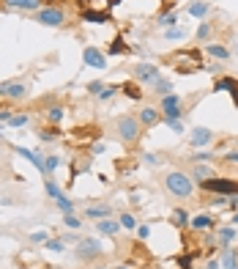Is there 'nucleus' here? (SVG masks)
Listing matches in <instances>:
<instances>
[{
    "mask_svg": "<svg viewBox=\"0 0 238 269\" xmlns=\"http://www.w3.org/2000/svg\"><path fill=\"white\" fill-rule=\"evenodd\" d=\"M164 189H167L172 198H192L194 195V181L184 170H170L167 176H164Z\"/></svg>",
    "mask_w": 238,
    "mask_h": 269,
    "instance_id": "obj_1",
    "label": "nucleus"
},
{
    "mask_svg": "<svg viewBox=\"0 0 238 269\" xmlns=\"http://www.w3.org/2000/svg\"><path fill=\"white\" fill-rule=\"evenodd\" d=\"M115 134L121 138V143L134 146V143L142 138V124H140V118H137V116H121V118H115Z\"/></svg>",
    "mask_w": 238,
    "mask_h": 269,
    "instance_id": "obj_2",
    "label": "nucleus"
},
{
    "mask_svg": "<svg viewBox=\"0 0 238 269\" xmlns=\"http://www.w3.org/2000/svg\"><path fill=\"white\" fill-rule=\"evenodd\" d=\"M36 22L38 25H47V28H63L69 22V17L58 6H44L41 11H36Z\"/></svg>",
    "mask_w": 238,
    "mask_h": 269,
    "instance_id": "obj_3",
    "label": "nucleus"
},
{
    "mask_svg": "<svg viewBox=\"0 0 238 269\" xmlns=\"http://www.w3.org/2000/svg\"><path fill=\"white\" fill-rule=\"evenodd\" d=\"M28 83L25 80H3L0 83V99H9V102H22L28 99Z\"/></svg>",
    "mask_w": 238,
    "mask_h": 269,
    "instance_id": "obj_4",
    "label": "nucleus"
},
{
    "mask_svg": "<svg viewBox=\"0 0 238 269\" xmlns=\"http://www.w3.org/2000/svg\"><path fill=\"white\" fill-rule=\"evenodd\" d=\"M200 187L205 189V193H213V195H238V181H233V179L213 176L208 181H200Z\"/></svg>",
    "mask_w": 238,
    "mask_h": 269,
    "instance_id": "obj_5",
    "label": "nucleus"
},
{
    "mask_svg": "<svg viewBox=\"0 0 238 269\" xmlns=\"http://www.w3.org/2000/svg\"><path fill=\"white\" fill-rule=\"evenodd\" d=\"M132 74H134V80H137V83H145V85H154L159 77H162L156 63H137V66L132 69Z\"/></svg>",
    "mask_w": 238,
    "mask_h": 269,
    "instance_id": "obj_6",
    "label": "nucleus"
},
{
    "mask_svg": "<svg viewBox=\"0 0 238 269\" xmlns=\"http://www.w3.org/2000/svg\"><path fill=\"white\" fill-rule=\"evenodd\" d=\"M82 63L88 69H107V55L99 50V47H85L82 50Z\"/></svg>",
    "mask_w": 238,
    "mask_h": 269,
    "instance_id": "obj_7",
    "label": "nucleus"
},
{
    "mask_svg": "<svg viewBox=\"0 0 238 269\" xmlns=\"http://www.w3.org/2000/svg\"><path fill=\"white\" fill-rule=\"evenodd\" d=\"M101 253H104V247L96 239H82L77 244V258H82V261H96Z\"/></svg>",
    "mask_w": 238,
    "mask_h": 269,
    "instance_id": "obj_8",
    "label": "nucleus"
},
{
    "mask_svg": "<svg viewBox=\"0 0 238 269\" xmlns=\"http://www.w3.org/2000/svg\"><path fill=\"white\" fill-rule=\"evenodd\" d=\"M44 0H3V6L9 11H41Z\"/></svg>",
    "mask_w": 238,
    "mask_h": 269,
    "instance_id": "obj_9",
    "label": "nucleus"
},
{
    "mask_svg": "<svg viewBox=\"0 0 238 269\" xmlns=\"http://www.w3.org/2000/svg\"><path fill=\"white\" fill-rule=\"evenodd\" d=\"M137 118H140L142 129H148V126H156V124H162V113H159L156 107H142L140 113H137Z\"/></svg>",
    "mask_w": 238,
    "mask_h": 269,
    "instance_id": "obj_10",
    "label": "nucleus"
},
{
    "mask_svg": "<svg viewBox=\"0 0 238 269\" xmlns=\"http://www.w3.org/2000/svg\"><path fill=\"white\" fill-rule=\"evenodd\" d=\"M189 140H192V146H208L213 140V132L208 126H194L192 134H189Z\"/></svg>",
    "mask_w": 238,
    "mask_h": 269,
    "instance_id": "obj_11",
    "label": "nucleus"
},
{
    "mask_svg": "<svg viewBox=\"0 0 238 269\" xmlns=\"http://www.w3.org/2000/svg\"><path fill=\"white\" fill-rule=\"evenodd\" d=\"M44 118H47L50 126H58V124H63V118H66V107L63 105H50L44 110Z\"/></svg>",
    "mask_w": 238,
    "mask_h": 269,
    "instance_id": "obj_12",
    "label": "nucleus"
},
{
    "mask_svg": "<svg viewBox=\"0 0 238 269\" xmlns=\"http://www.w3.org/2000/svg\"><path fill=\"white\" fill-rule=\"evenodd\" d=\"M189 228H192V231H211V228H217V220L208 217V215H194L189 220Z\"/></svg>",
    "mask_w": 238,
    "mask_h": 269,
    "instance_id": "obj_13",
    "label": "nucleus"
},
{
    "mask_svg": "<svg viewBox=\"0 0 238 269\" xmlns=\"http://www.w3.org/2000/svg\"><path fill=\"white\" fill-rule=\"evenodd\" d=\"M121 91H123V97H129L132 102H140L142 97H145V91L140 88V83H137V80H132V83H123V85H121Z\"/></svg>",
    "mask_w": 238,
    "mask_h": 269,
    "instance_id": "obj_14",
    "label": "nucleus"
},
{
    "mask_svg": "<svg viewBox=\"0 0 238 269\" xmlns=\"http://www.w3.org/2000/svg\"><path fill=\"white\" fill-rule=\"evenodd\" d=\"M189 176H192V179H197V181H208V179H213V176H217V173H213V168H208V165H192Z\"/></svg>",
    "mask_w": 238,
    "mask_h": 269,
    "instance_id": "obj_15",
    "label": "nucleus"
},
{
    "mask_svg": "<svg viewBox=\"0 0 238 269\" xmlns=\"http://www.w3.org/2000/svg\"><path fill=\"white\" fill-rule=\"evenodd\" d=\"M205 52H208V55H211V58H213V61H219V63L230 58V50H227V47H225V44H217V42H213V44H208V47H205Z\"/></svg>",
    "mask_w": 238,
    "mask_h": 269,
    "instance_id": "obj_16",
    "label": "nucleus"
},
{
    "mask_svg": "<svg viewBox=\"0 0 238 269\" xmlns=\"http://www.w3.org/2000/svg\"><path fill=\"white\" fill-rule=\"evenodd\" d=\"M159 107H162V116H164V113H172V110L181 107V97H178V93H167V97H162Z\"/></svg>",
    "mask_w": 238,
    "mask_h": 269,
    "instance_id": "obj_17",
    "label": "nucleus"
},
{
    "mask_svg": "<svg viewBox=\"0 0 238 269\" xmlns=\"http://www.w3.org/2000/svg\"><path fill=\"white\" fill-rule=\"evenodd\" d=\"M96 228H99V234H104V236H115L118 231H121V223L104 217V220H99V223H96Z\"/></svg>",
    "mask_w": 238,
    "mask_h": 269,
    "instance_id": "obj_18",
    "label": "nucleus"
},
{
    "mask_svg": "<svg viewBox=\"0 0 238 269\" xmlns=\"http://www.w3.org/2000/svg\"><path fill=\"white\" fill-rule=\"evenodd\" d=\"M113 215V209L107 206V203H99V206H88L85 209V217H93V220H104Z\"/></svg>",
    "mask_w": 238,
    "mask_h": 269,
    "instance_id": "obj_19",
    "label": "nucleus"
},
{
    "mask_svg": "<svg viewBox=\"0 0 238 269\" xmlns=\"http://www.w3.org/2000/svg\"><path fill=\"white\" fill-rule=\"evenodd\" d=\"M192 17H197V20H203L205 14L211 11V3H205V0H194V3H189V9H186Z\"/></svg>",
    "mask_w": 238,
    "mask_h": 269,
    "instance_id": "obj_20",
    "label": "nucleus"
},
{
    "mask_svg": "<svg viewBox=\"0 0 238 269\" xmlns=\"http://www.w3.org/2000/svg\"><path fill=\"white\" fill-rule=\"evenodd\" d=\"M82 20H85V22H96V25H101V22H110V14H107V11L85 9V11H82Z\"/></svg>",
    "mask_w": 238,
    "mask_h": 269,
    "instance_id": "obj_21",
    "label": "nucleus"
},
{
    "mask_svg": "<svg viewBox=\"0 0 238 269\" xmlns=\"http://www.w3.org/2000/svg\"><path fill=\"white\" fill-rule=\"evenodd\" d=\"M150 91H154L156 97H167V93H172V80H164V77H159V80L150 85Z\"/></svg>",
    "mask_w": 238,
    "mask_h": 269,
    "instance_id": "obj_22",
    "label": "nucleus"
},
{
    "mask_svg": "<svg viewBox=\"0 0 238 269\" xmlns=\"http://www.w3.org/2000/svg\"><path fill=\"white\" fill-rule=\"evenodd\" d=\"M235 236H238V234H235V228H219V231H217V239H219V247H222V250H225V247H227V244H230V242H235Z\"/></svg>",
    "mask_w": 238,
    "mask_h": 269,
    "instance_id": "obj_23",
    "label": "nucleus"
},
{
    "mask_svg": "<svg viewBox=\"0 0 238 269\" xmlns=\"http://www.w3.org/2000/svg\"><path fill=\"white\" fill-rule=\"evenodd\" d=\"M126 50H129V47H126V39L123 36H115L113 44L107 47V58H110V55H123Z\"/></svg>",
    "mask_w": 238,
    "mask_h": 269,
    "instance_id": "obj_24",
    "label": "nucleus"
},
{
    "mask_svg": "<svg viewBox=\"0 0 238 269\" xmlns=\"http://www.w3.org/2000/svg\"><path fill=\"white\" fill-rule=\"evenodd\" d=\"M44 189H47V195H50L52 201H58V198L63 195V193H60V187H58V181H55L52 176H47V179H44Z\"/></svg>",
    "mask_w": 238,
    "mask_h": 269,
    "instance_id": "obj_25",
    "label": "nucleus"
},
{
    "mask_svg": "<svg viewBox=\"0 0 238 269\" xmlns=\"http://www.w3.org/2000/svg\"><path fill=\"white\" fill-rule=\"evenodd\" d=\"M189 220H192V217L186 215V209H172V225H176V228H186Z\"/></svg>",
    "mask_w": 238,
    "mask_h": 269,
    "instance_id": "obj_26",
    "label": "nucleus"
},
{
    "mask_svg": "<svg viewBox=\"0 0 238 269\" xmlns=\"http://www.w3.org/2000/svg\"><path fill=\"white\" fill-rule=\"evenodd\" d=\"M38 140H41V143H52V140H58V126H47V129H38Z\"/></svg>",
    "mask_w": 238,
    "mask_h": 269,
    "instance_id": "obj_27",
    "label": "nucleus"
},
{
    "mask_svg": "<svg viewBox=\"0 0 238 269\" xmlns=\"http://www.w3.org/2000/svg\"><path fill=\"white\" fill-rule=\"evenodd\" d=\"M58 165H60V157H58V154H47V157H44V168H47V176H52V173L58 170Z\"/></svg>",
    "mask_w": 238,
    "mask_h": 269,
    "instance_id": "obj_28",
    "label": "nucleus"
},
{
    "mask_svg": "<svg viewBox=\"0 0 238 269\" xmlns=\"http://www.w3.org/2000/svg\"><path fill=\"white\" fill-rule=\"evenodd\" d=\"M28 124H30V116L28 113H14L11 121H9V126H14V129H22V126H28Z\"/></svg>",
    "mask_w": 238,
    "mask_h": 269,
    "instance_id": "obj_29",
    "label": "nucleus"
},
{
    "mask_svg": "<svg viewBox=\"0 0 238 269\" xmlns=\"http://www.w3.org/2000/svg\"><path fill=\"white\" fill-rule=\"evenodd\" d=\"M118 223H121V228H126V231H134V228H137V217L129 215V212H123V215L118 217Z\"/></svg>",
    "mask_w": 238,
    "mask_h": 269,
    "instance_id": "obj_30",
    "label": "nucleus"
},
{
    "mask_svg": "<svg viewBox=\"0 0 238 269\" xmlns=\"http://www.w3.org/2000/svg\"><path fill=\"white\" fill-rule=\"evenodd\" d=\"M159 25H162L164 30H167V28H172V25H178V14H176V11L162 14V17H159Z\"/></svg>",
    "mask_w": 238,
    "mask_h": 269,
    "instance_id": "obj_31",
    "label": "nucleus"
},
{
    "mask_svg": "<svg viewBox=\"0 0 238 269\" xmlns=\"http://www.w3.org/2000/svg\"><path fill=\"white\" fill-rule=\"evenodd\" d=\"M213 33V22H203L200 28H197V33H194V39L197 42H205V39H208Z\"/></svg>",
    "mask_w": 238,
    "mask_h": 269,
    "instance_id": "obj_32",
    "label": "nucleus"
},
{
    "mask_svg": "<svg viewBox=\"0 0 238 269\" xmlns=\"http://www.w3.org/2000/svg\"><path fill=\"white\" fill-rule=\"evenodd\" d=\"M55 206H58V209L63 212V215H74V203H71L66 195H60L58 201H55Z\"/></svg>",
    "mask_w": 238,
    "mask_h": 269,
    "instance_id": "obj_33",
    "label": "nucleus"
},
{
    "mask_svg": "<svg viewBox=\"0 0 238 269\" xmlns=\"http://www.w3.org/2000/svg\"><path fill=\"white\" fill-rule=\"evenodd\" d=\"M44 247L50 250V253H63V247H66V244H63V239H55V236H50V239L44 242Z\"/></svg>",
    "mask_w": 238,
    "mask_h": 269,
    "instance_id": "obj_34",
    "label": "nucleus"
},
{
    "mask_svg": "<svg viewBox=\"0 0 238 269\" xmlns=\"http://www.w3.org/2000/svg\"><path fill=\"white\" fill-rule=\"evenodd\" d=\"M222 264H225L227 269H233V266L238 264V253L230 250V247H225V258H222Z\"/></svg>",
    "mask_w": 238,
    "mask_h": 269,
    "instance_id": "obj_35",
    "label": "nucleus"
},
{
    "mask_svg": "<svg viewBox=\"0 0 238 269\" xmlns=\"http://www.w3.org/2000/svg\"><path fill=\"white\" fill-rule=\"evenodd\" d=\"M233 85H235V80H233V77H219V80L213 83V91H230Z\"/></svg>",
    "mask_w": 238,
    "mask_h": 269,
    "instance_id": "obj_36",
    "label": "nucleus"
},
{
    "mask_svg": "<svg viewBox=\"0 0 238 269\" xmlns=\"http://www.w3.org/2000/svg\"><path fill=\"white\" fill-rule=\"evenodd\" d=\"M115 91H121L118 85H104V88L99 91V102H107V99H113L115 97Z\"/></svg>",
    "mask_w": 238,
    "mask_h": 269,
    "instance_id": "obj_37",
    "label": "nucleus"
},
{
    "mask_svg": "<svg viewBox=\"0 0 238 269\" xmlns=\"http://www.w3.org/2000/svg\"><path fill=\"white\" fill-rule=\"evenodd\" d=\"M176 264H178L181 269H192L194 256H192V253H184V256H178V258H176Z\"/></svg>",
    "mask_w": 238,
    "mask_h": 269,
    "instance_id": "obj_38",
    "label": "nucleus"
},
{
    "mask_svg": "<svg viewBox=\"0 0 238 269\" xmlns=\"http://www.w3.org/2000/svg\"><path fill=\"white\" fill-rule=\"evenodd\" d=\"M63 225H66V228H71V231H77V228L82 225V220H79V217H74V215H63Z\"/></svg>",
    "mask_w": 238,
    "mask_h": 269,
    "instance_id": "obj_39",
    "label": "nucleus"
},
{
    "mask_svg": "<svg viewBox=\"0 0 238 269\" xmlns=\"http://www.w3.org/2000/svg\"><path fill=\"white\" fill-rule=\"evenodd\" d=\"M101 88H104V83H101V80H93V83L85 85V91H88L91 97H99V91H101Z\"/></svg>",
    "mask_w": 238,
    "mask_h": 269,
    "instance_id": "obj_40",
    "label": "nucleus"
},
{
    "mask_svg": "<svg viewBox=\"0 0 238 269\" xmlns=\"http://www.w3.org/2000/svg\"><path fill=\"white\" fill-rule=\"evenodd\" d=\"M164 36H167L170 42H172V39L178 42V39H184V36H186V30H181V28H167V30H164Z\"/></svg>",
    "mask_w": 238,
    "mask_h": 269,
    "instance_id": "obj_41",
    "label": "nucleus"
},
{
    "mask_svg": "<svg viewBox=\"0 0 238 269\" xmlns=\"http://www.w3.org/2000/svg\"><path fill=\"white\" fill-rule=\"evenodd\" d=\"M47 239H50V234H47V231H33V234H30V242H33V244H44Z\"/></svg>",
    "mask_w": 238,
    "mask_h": 269,
    "instance_id": "obj_42",
    "label": "nucleus"
},
{
    "mask_svg": "<svg viewBox=\"0 0 238 269\" xmlns=\"http://www.w3.org/2000/svg\"><path fill=\"white\" fill-rule=\"evenodd\" d=\"M162 121L167 124L172 132H184V124H181V121H172V118H162Z\"/></svg>",
    "mask_w": 238,
    "mask_h": 269,
    "instance_id": "obj_43",
    "label": "nucleus"
},
{
    "mask_svg": "<svg viewBox=\"0 0 238 269\" xmlns=\"http://www.w3.org/2000/svg\"><path fill=\"white\" fill-rule=\"evenodd\" d=\"M227 198L230 195H213L211 198V206H227Z\"/></svg>",
    "mask_w": 238,
    "mask_h": 269,
    "instance_id": "obj_44",
    "label": "nucleus"
},
{
    "mask_svg": "<svg viewBox=\"0 0 238 269\" xmlns=\"http://www.w3.org/2000/svg\"><path fill=\"white\" fill-rule=\"evenodd\" d=\"M14 116V110H0V124H9Z\"/></svg>",
    "mask_w": 238,
    "mask_h": 269,
    "instance_id": "obj_45",
    "label": "nucleus"
},
{
    "mask_svg": "<svg viewBox=\"0 0 238 269\" xmlns=\"http://www.w3.org/2000/svg\"><path fill=\"white\" fill-rule=\"evenodd\" d=\"M148 234H150L148 225H137V236H140V239H148Z\"/></svg>",
    "mask_w": 238,
    "mask_h": 269,
    "instance_id": "obj_46",
    "label": "nucleus"
},
{
    "mask_svg": "<svg viewBox=\"0 0 238 269\" xmlns=\"http://www.w3.org/2000/svg\"><path fill=\"white\" fill-rule=\"evenodd\" d=\"M208 160H211V154H205V151H203V154H194V157H192V162H208Z\"/></svg>",
    "mask_w": 238,
    "mask_h": 269,
    "instance_id": "obj_47",
    "label": "nucleus"
},
{
    "mask_svg": "<svg viewBox=\"0 0 238 269\" xmlns=\"http://www.w3.org/2000/svg\"><path fill=\"white\" fill-rule=\"evenodd\" d=\"M227 206L233 209V212H238V195H230L227 198Z\"/></svg>",
    "mask_w": 238,
    "mask_h": 269,
    "instance_id": "obj_48",
    "label": "nucleus"
},
{
    "mask_svg": "<svg viewBox=\"0 0 238 269\" xmlns=\"http://www.w3.org/2000/svg\"><path fill=\"white\" fill-rule=\"evenodd\" d=\"M225 162H233V165H235V162H238V151H227V154H225Z\"/></svg>",
    "mask_w": 238,
    "mask_h": 269,
    "instance_id": "obj_49",
    "label": "nucleus"
},
{
    "mask_svg": "<svg viewBox=\"0 0 238 269\" xmlns=\"http://www.w3.org/2000/svg\"><path fill=\"white\" fill-rule=\"evenodd\" d=\"M230 97H233V102H235V107H238V80H235V85L230 88Z\"/></svg>",
    "mask_w": 238,
    "mask_h": 269,
    "instance_id": "obj_50",
    "label": "nucleus"
},
{
    "mask_svg": "<svg viewBox=\"0 0 238 269\" xmlns=\"http://www.w3.org/2000/svg\"><path fill=\"white\" fill-rule=\"evenodd\" d=\"M145 162H148V165H156L159 157H156V154H145Z\"/></svg>",
    "mask_w": 238,
    "mask_h": 269,
    "instance_id": "obj_51",
    "label": "nucleus"
},
{
    "mask_svg": "<svg viewBox=\"0 0 238 269\" xmlns=\"http://www.w3.org/2000/svg\"><path fill=\"white\" fill-rule=\"evenodd\" d=\"M104 148H107L104 143H96V146H93V154H104Z\"/></svg>",
    "mask_w": 238,
    "mask_h": 269,
    "instance_id": "obj_52",
    "label": "nucleus"
},
{
    "mask_svg": "<svg viewBox=\"0 0 238 269\" xmlns=\"http://www.w3.org/2000/svg\"><path fill=\"white\" fill-rule=\"evenodd\" d=\"M219 266H222V264H219V261H213V258L208 261V264H205V269H219Z\"/></svg>",
    "mask_w": 238,
    "mask_h": 269,
    "instance_id": "obj_53",
    "label": "nucleus"
},
{
    "mask_svg": "<svg viewBox=\"0 0 238 269\" xmlns=\"http://www.w3.org/2000/svg\"><path fill=\"white\" fill-rule=\"evenodd\" d=\"M107 3H110V6H118V3H121V0H107Z\"/></svg>",
    "mask_w": 238,
    "mask_h": 269,
    "instance_id": "obj_54",
    "label": "nucleus"
},
{
    "mask_svg": "<svg viewBox=\"0 0 238 269\" xmlns=\"http://www.w3.org/2000/svg\"><path fill=\"white\" fill-rule=\"evenodd\" d=\"M233 223H238V212H235V217H233Z\"/></svg>",
    "mask_w": 238,
    "mask_h": 269,
    "instance_id": "obj_55",
    "label": "nucleus"
},
{
    "mask_svg": "<svg viewBox=\"0 0 238 269\" xmlns=\"http://www.w3.org/2000/svg\"><path fill=\"white\" fill-rule=\"evenodd\" d=\"M96 269H107V266H96Z\"/></svg>",
    "mask_w": 238,
    "mask_h": 269,
    "instance_id": "obj_56",
    "label": "nucleus"
},
{
    "mask_svg": "<svg viewBox=\"0 0 238 269\" xmlns=\"http://www.w3.org/2000/svg\"><path fill=\"white\" fill-rule=\"evenodd\" d=\"M115 269H126V266H115Z\"/></svg>",
    "mask_w": 238,
    "mask_h": 269,
    "instance_id": "obj_57",
    "label": "nucleus"
},
{
    "mask_svg": "<svg viewBox=\"0 0 238 269\" xmlns=\"http://www.w3.org/2000/svg\"><path fill=\"white\" fill-rule=\"evenodd\" d=\"M233 269H238V264H235V266H233Z\"/></svg>",
    "mask_w": 238,
    "mask_h": 269,
    "instance_id": "obj_58",
    "label": "nucleus"
},
{
    "mask_svg": "<svg viewBox=\"0 0 238 269\" xmlns=\"http://www.w3.org/2000/svg\"><path fill=\"white\" fill-rule=\"evenodd\" d=\"M0 203H3V201H0Z\"/></svg>",
    "mask_w": 238,
    "mask_h": 269,
    "instance_id": "obj_59",
    "label": "nucleus"
}]
</instances>
